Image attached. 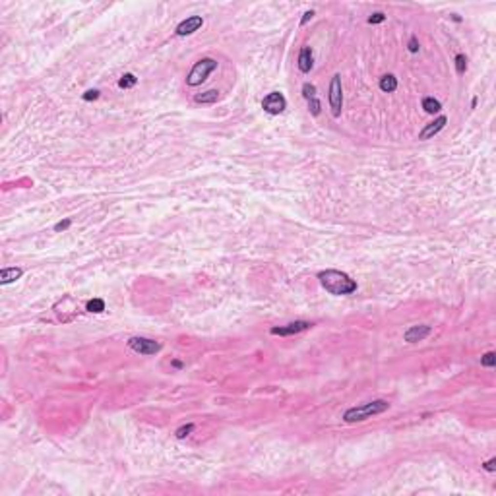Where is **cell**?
I'll list each match as a JSON object with an SVG mask.
<instances>
[{"label":"cell","mask_w":496,"mask_h":496,"mask_svg":"<svg viewBox=\"0 0 496 496\" xmlns=\"http://www.w3.org/2000/svg\"><path fill=\"white\" fill-rule=\"evenodd\" d=\"M192 431H194V425H192V423H188V425H182L180 429H176L174 436H176V438H186V436H190V434H192Z\"/></svg>","instance_id":"20"},{"label":"cell","mask_w":496,"mask_h":496,"mask_svg":"<svg viewBox=\"0 0 496 496\" xmlns=\"http://www.w3.org/2000/svg\"><path fill=\"white\" fill-rule=\"evenodd\" d=\"M318 279L322 283V287L335 297H345V295H353L357 291V281L351 279L345 272L339 270H324L318 274Z\"/></svg>","instance_id":"1"},{"label":"cell","mask_w":496,"mask_h":496,"mask_svg":"<svg viewBox=\"0 0 496 496\" xmlns=\"http://www.w3.org/2000/svg\"><path fill=\"white\" fill-rule=\"evenodd\" d=\"M262 109L266 110L268 114H281L283 110L287 109V99L283 97V93L279 91H272L262 99Z\"/></svg>","instance_id":"7"},{"label":"cell","mask_w":496,"mask_h":496,"mask_svg":"<svg viewBox=\"0 0 496 496\" xmlns=\"http://www.w3.org/2000/svg\"><path fill=\"white\" fill-rule=\"evenodd\" d=\"M407 47H409V53H419V41H417V37H411Z\"/></svg>","instance_id":"26"},{"label":"cell","mask_w":496,"mask_h":496,"mask_svg":"<svg viewBox=\"0 0 496 496\" xmlns=\"http://www.w3.org/2000/svg\"><path fill=\"white\" fill-rule=\"evenodd\" d=\"M89 312H95V314H99V312H103L105 310V301L103 299H91L89 302H87V306H86Z\"/></svg>","instance_id":"19"},{"label":"cell","mask_w":496,"mask_h":496,"mask_svg":"<svg viewBox=\"0 0 496 496\" xmlns=\"http://www.w3.org/2000/svg\"><path fill=\"white\" fill-rule=\"evenodd\" d=\"M465 70H467V58H465V55H457L455 56V72L461 76V74H465Z\"/></svg>","instance_id":"21"},{"label":"cell","mask_w":496,"mask_h":496,"mask_svg":"<svg viewBox=\"0 0 496 496\" xmlns=\"http://www.w3.org/2000/svg\"><path fill=\"white\" fill-rule=\"evenodd\" d=\"M55 312L60 322H72L78 316V304H76V301L72 297L66 295L62 301H58L55 304Z\"/></svg>","instance_id":"6"},{"label":"cell","mask_w":496,"mask_h":496,"mask_svg":"<svg viewBox=\"0 0 496 496\" xmlns=\"http://www.w3.org/2000/svg\"><path fill=\"white\" fill-rule=\"evenodd\" d=\"M489 473H493V471H496V457H491L489 461H485V465H483Z\"/></svg>","instance_id":"27"},{"label":"cell","mask_w":496,"mask_h":496,"mask_svg":"<svg viewBox=\"0 0 496 496\" xmlns=\"http://www.w3.org/2000/svg\"><path fill=\"white\" fill-rule=\"evenodd\" d=\"M432 331L431 326H427V324H419V326H411L409 330L403 333V339L407 341V343H417V341H423L429 333Z\"/></svg>","instance_id":"12"},{"label":"cell","mask_w":496,"mask_h":496,"mask_svg":"<svg viewBox=\"0 0 496 496\" xmlns=\"http://www.w3.org/2000/svg\"><path fill=\"white\" fill-rule=\"evenodd\" d=\"M423 109L429 114H434V112H440L442 110V103L434 97H425L423 99Z\"/></svg>","instance_id":"16"},{"label":"cell","mask_w":496,"mask_h":496,"mask_svg":"<svg viewBox=\"0 0 496 496\" xmlns=\"http://www.w3.org/2000/svg\"><path fill=\"white\" fill-rule=\"evenodd\" d=\"M481 365L483 367H487V368H493V367H496V353H487V355H483L481 357Z\"/></svg>","instance_id":"22"},{"label":"cell","mask_w":496,"mask_h":496,"mask_svg":"<svg viewBox=\"0 0 496 496\" xmlns=\"http://www.w3.org/2000/svg\"><path fill=\"white\" fill-rule=\"evenodd\" d=\"M128 347L140 355H155L161 351V343L155 339H150V337H130Z\"/></svg>","instance_id":"4"},{"label":"cell","mask_w":496,"mask_h":496,"mask_svg":"<svg viewBox=\"0 0 496 496\" xmlns=\"http://www.w3.org/2000/svg\"><path fill=\"white\" fill-rule=\"evenodd\" d=\"M389 409V403L384 401V399H376V401H368V403H363L359 407H351L343 413V421L345 423H363L374 415H380Z\"/></svg>","instance_id":"2"},{"label":"cell","mask_w":496,"mask_h":496,"mask_svg":"<svg viewBox=\"0 0 496 496\" xmlns=\"http://www.w3.org/2000/svg\"><path fill=\"white\" fill-rule=\"evenodd\" d=\"M82 99L84 101H95V99H99V91L97 89H89V91H86L82 95Z\"/></svg>","instance_id":"23"},{"label":"cell","mask_w":496,"mask_h":496,"mask_svg":"<svg viewBox=\"0 0 496 496\" xmlns=\"http://www.w3.org/2000/svg\"><path fill=\"white\" fill-rule=\"evenodd\" d=\"M138 84V78L134 76V74H124L120 80H118V87L120 89H130V87H134Z\"/></svg>","instance_id":"18"},{"label":"cell","mask_w":496,"mask_h":496,"mask_svg":"<svg viewBox=\"0 0 496 496\" xmlns=\"http://www.w3.org/2000/svg\"><path fill=\"white\" fill-rule=\"evenodd\" d=\"M302 97H304L306 103H308V110H310L314 116H318L320 110H322V105H320V101H318L314 84H310V82H304V84H302Z\"/></svg>","instance_id":"10"},{"label":"cell","mask_w":496,"mask_h":496,"mask_svg":"<svg viewBox=\"0 0 496 496\" xmlns=\"http://www.w3.org/2000/svg\"><path fill=\"white\" fill-rule=\"evenodd\" d=\"M171 365H173V368H178V370H180V368H182V367H184V365H182V363H180V361H173V363H171Z\"/></svg>","instance_id":"29"},{"label":"cell","mask_w":496,"mask_h":496,"mask_svg":"<svg viewBox=\"0 0 496 496\" xmlns=\"http://www.w3.org/2000/svg\"><path fill=\"white\" fill-rule=\"evenodd\" d=\"M219 91L217 89H208V91H204V93H198L196 97H194V101L196 103H202V105H214V103H217L219 101Z\"/></svg>","instance_id":"15"},{"label":"cell","mask_w":496,"mask_h":496,"mask_svg":"<svg viewBox=\"0 0 496 496\" xmlns=\"http://www.w3.org/2000/svg\"><path fill=\"white\" fill-rule=\"evenodd\" d=\"M386 20V16L382 14V12H376V14H372L370 18H368V23H382Z\"/></svg>","instance_id":"24"},{"label":"cell","mask_w":496,"mask_h":496,"mask_svg":"<svg viewBox=\"0 0 496 496\" xmlns=\"http://www.w3.org/2000/svg\"><path fill=\"white\" fill-rule=\"evenodd\" d=\"M380 89H382V91H386V93L395 91V89H397V78H395V76H391V74L384 76V78L380 80Z\"/></svg>","instance_id":"17"},{"label":"cell","mask_w":496,"mask_h":496,"mask_svg":"<svg viewBox=\"0 0 496 496\" xmlns=\"http://www.w3.org/2000/svg\"><path fill=\"white\" fill-rule=\"evenodd\" d=\"M330 107L333 116H339L343 109V87H341V76L335 74L330 82Z\"/></svg>","instance_id":"5"},{"label":"cell","mask_w":496,"mask_h":496,"mask_svg":"<svg viewBox=\"0 0 496 496\" xmlns=\"http://www.w3.org/2000/svg\"><path fill=\"white\" fill-rule=\"evenodd\" d=\"M202 25H204V18H202V16H188L186 20H182V22L176 25V35H178V37L192 35V33H196Z\"/></svg>","instance_id":"8"},{"label":"cell","mask_w":496,"mask_h":496,"mask_svg":"<svg viewBox=\"0 0 496 496\" xmlns=\"http://www.w3.org/2000/svg\"><path fill=\"white\" fill-rule=\"evenodd\" d=\"M446 122H448V118H446L444 114H442V116H438V118H434L431 124H427V126H425V128L419 132V140H423V142H425V140H431V138H434V136L440 132L442 128L446 126Z\"/></svg>","instance_id":"11"},{"label":"cell","mask_w":496,"mask_h":496,"mask_svg":"<svg viewBox=\"0 0 496 496\" xmlns=\"http://www.w3.org/2000/svg\"><path fill=\"white\" fill-rule=\"evenodd\" d=\"M312 326H314L312 322L297 320V322H291V324H287V326L272 328V330H270V333H272V335H283V337H289V335H297V333H301V331L308 330V328H312Z\"/></svg>","instance_id":"9"},{"label":"cell","mask_w":496,"mask_h":496,"mask_svg":"<svg viewBox=\"0 0 496 496\" xmlns=\"http://www.w3.org/2000/svg\"><path fill=\"white\" fill-rule=\"evenodd\" d=\"M23 276V270L22 268H4L0 272V283L2 285H8L12 281H18L20 277Z\"/></svg>","instance_id":"14"},{"label":"cell","mask_w":496,"mask_h":496,"mask_svg":"<svg viewBox=\"0 0 496 496\" xmlns=\"http://www.w3.org/2000/svg\"><path fill=\"white\" fill-rule=\"evenodd\" d=\"M297 64H299V70H301L302 74H308V72L312 70V66H314V60H312V49H310V47H306V45H304V47L301 49Z\"/></svg>","instance_id":"13"},{"label":"cell","mask_w":496,"mask_h":496,"mask_svg":"<svg viewBox=\"0 0 496 496\" xmlns=\"http://www.w3.org/2000/svg\"><path fill=\"white\" fill-rule=\"evenodd\" d=\"M70 225H72V221H70V219L60 221V223H56V225H55V231H56V233H60V231H66Z\"/></svg>","instance_id":"25"},{"label":"cell","mask_w":496,"mask_h":496,"mask_svg":"<svg viewBox=\"0 0 496 496\" xmlns=\"http://www.w3.org/2000/svg\"><path fill=\"white\" fill-rule=\"evenodd\" d=\"M216 68H217V60H214V58H202V60H198L192 66V70L188 72V76H186V86H190V87L202 86Z\"/></svg>","instance_id":"3"},{"label":"cell","mask_w":496,"mask_h":496,"mask_svg":"<svg viewBox=\"0 0 496 496\" xmlns=\"http://www.w3.org/2000/svg\"><path fill=\"white\" fill-rule=\"evenodd\" d=\"M312 18H314V12H312V10L304 12V14H302V20H301V25H306V23H308Z\"/></svg>","instance_id":"28"}]
</instances>
